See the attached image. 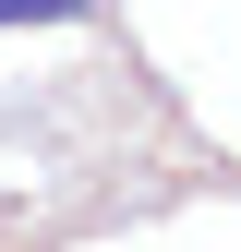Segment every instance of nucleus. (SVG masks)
<instances>
[{
	"label": "nucleus",
	"instance_id": "1",
	"mask_svg": "<svg viewBox=\"0 0 241 252\" xmlns=\"http://www.w3.org/2000/svg\"><path fill=\"white\" fill-rule=\"evenodd\" d=\"M84 0H0V24H73Z\"/></svg>",
	"mask_w": 241,
	"mask_h": 252
}]
</instances>
